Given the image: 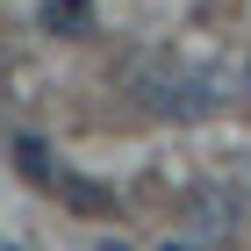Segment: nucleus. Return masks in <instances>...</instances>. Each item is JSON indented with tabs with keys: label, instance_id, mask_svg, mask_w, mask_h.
Returning a JSON list of instances; mask_svg holds the SVG:
<instances>
[{
	"label": "nucleus",
	"instance_id": "5",
	"mask_svg": "<svg viewBox=\"0 0 251 251\" xmlns=\"http://www.w3.org/2000/svg\"><path fill=\"white\" fill-rule=\"evenodd\" d=\"M43 29L50 36H86L94 29V0H43Z\"/></svg>",
	"mask_w": 251,
	"mask_h": 251
},
{
	"label": "nucleus",
	"instance_id": "4",
	"mask_svg": "<svg viewBox=\"0 0 251 251\" xmlns=\"http://www.w3.org/2000/svg\"><path fill=\"white\" fill-rule=\"evenodd\" d=\"M15 173L29 179V187H50V179H58V165H50V151H43V136H36V129H22V136H15Z\"/></svg>",
	"mask_w": 251,
	"mask_h": 251
},
{
	"label": "nucleus",
	"instance_id": "2",
	"mask_svg": "<svg viewBox=\"0 0 251 251\" xmlns=\"http://www.w3.org/2000/svg\"><path fill=\"white\" fill-rule=\"evenodd\" d=\"M187 223H194L201 237L237 230V194H230V187H194V194H187Z\"/></svg>",
	"mask_w": 251,
	"mask_h": 251
},
{
	"label": "nucleus",
	"instance_id": "8",
	"mask_svg": "<svg viewBox=\"0 0 251 251\" xmlns=\"http://www.w3.org/2000/svg\"><path fill=\"white\" fill-rule=\"evenodd\" d=\"M244 86H251V65H244Z\"/></svg>",
	"mask_w": 251,
	"mask_h": 251
},
{
	"label": "nucleus",
	"instance_id": "6",
	"mask_svg": "<svg viewBox=\"0 0 251 251\" xmlns=\"http://www.w3.org/2000/svg\"><path fill=\"white\" fill-rule=\"evenodd\" d=\"M158 251H201V244H194V237H165Z\"/></svg>",
	"mask_w": 251,
	"mask_h": 251
},
{
	"label": "nucleus",
	"instance_id": "1",
	"mask_svg": "<svg viewBox=\"0 0 251 251\" xmlns=\"http://www.w3.org/2000/svg\"><path fill=\"white\" fill-rule=\"evenodd\" d=\"M136 100H144L151 115L194 122V115H208V108H215V86H208V72H187V65H165V58H151L144 72H136Z\"/></svg>",
	"mask_w": 251,
	"mask_h": 251
},
{
	"label": "nucleus",
	"instance_id": "3",
	"mask_svg": "<svg viewBox=\"0 0 251 251\" xmlns=\"http://www.w3.org/2000/svg\"><path fill=\"white\" fill-rule=\"evenodd\" d=\"M50 194H58L72 215H108L115 208V187H100V179H86V173H72V165H58V179H50Z\"/></svg>",
	"mask_w": 251,
	"mask_h": 251
},
{
	"label": "nucleus",
	"instance_id": "7",
	"mask_svg": "<svg viewBox=\"0 0 251 251\" xmlns=\"http://www.w3.org/2000/svg\"><path fill=\"white\" fill-rule=\"evenodd\" d=\"M100 251H136V244H129V237H108V244H100Z\"/></svg>",
	"mask_w": 251,
	"mask_h": 251
}]
</instances>
